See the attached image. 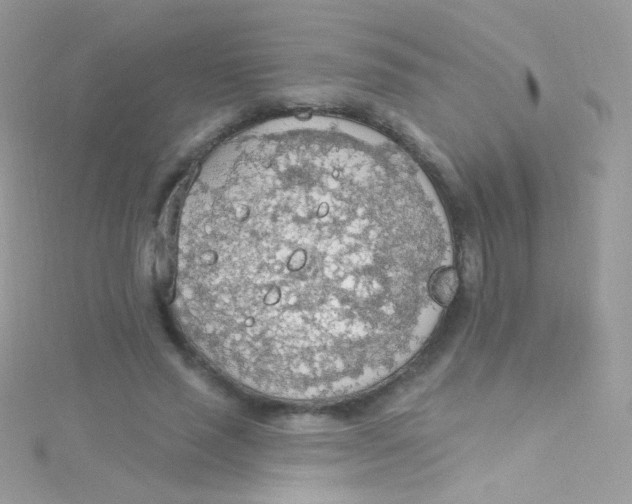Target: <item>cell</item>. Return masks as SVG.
<instances>
[{
    "label": "cell",
    "mask_w": 632,
    "mask_h": 504,
    "mask_svg": "<svg viewBox=\"0 0 632 504\" xmlns=\"http://www.w3.org/2000/svg\"><path fill=\"white\" fill-rule=\"evenodd\" d=\"M301 191L270 259L225 282L219 310L262 353L320 364L388 340L421 313L426 242L391 197L319 184Z\"/></svg>",
    "instance_id": "6da1fadb"
}]
</instances>
